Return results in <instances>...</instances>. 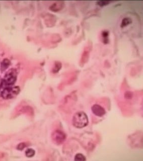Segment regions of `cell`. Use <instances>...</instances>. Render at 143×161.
<instances>
[{"mask_svg": "<svg viewBox=\"0 0 143 161\" xmlns=\"http://www.w3.org/2000/svg\"><path fill=\"white\" fill-rule=\"evenodd\" d=\"M9 65H10L9 60L5 59V60H4L2 63H1V69L3 71H5L9 66Z\"/></svg>", "mask_w": 143, "mask_h": 161, "instance_id": "6", "label": "cell"}, {"mask_svg": "<svg viewBox=\"0 0 143 161\" xmlns=\"http://www.w3.org/2000/svg\"><path fill=\"white\" fill-rule=\"evenodd\" d=\"M111 1H99L96 2L97 5L99 6L100 7H103L104 6L109 4L110 3H111Z\"/></svg>", "mask_w": 143, "mask_h": 161, "instance_id": "8", "label": "cell"}, {"mask_svg": "<svg viewBox=\"0 0 143 161\" xmlns=\"http://www.w3.org/2000/svg\"><path fill=\"white\" fill-rule=\"evenodd\" d=\"M75 161H85L86 158L83 154H78L75 156Z\"/></svg>", "mask_w": 143, "mask_h": 161, "instance_id": "9", "label": "cell"}, {"mask_svg": "<svg viewBox=\"0 0 143 161\" xmlns=\"http://www.w3.org/2000/svg\"><path fill=\"white\" fill-rule=\"evenodd\" d=\"M88 116L84 112H77L74 115L73 125L76 128H83L88 125Z\"/></svg>", "mask_w": 143, "mask_h": 161, "instance_id": "1", "label": "cell"}, {"mask_svg": "<svg viewBox=\"0 0 143 161\" xmlns=\"http://www.w3.org/2000/svg\"><path fill=\"white\" fill-rule=\"evenodd\" d=\"M66 135L64 133L60 130H56L52 135V139L53 142L57 145L62 144L66 140Z\"/></svg>", "mask_w": 143, "mask_h": 161, "instance_id": "4", "label": "cell"}, {"mask_svg": "<svg viewBox=\"0 0 143 161\" xmlns=\"http://www.w3.org/2000/svg\"><path fill=\"white\" fill-rule=\"evenodd\" d=\"M35 151L32 149H28L25 152L26 156L28 158H31L32 157H34L35 154Z\"/></svg>", "mask_w": 143, "mask_h": 161, "instance_id": "7", "label": "cell"}, {"mask_svg": "<svg viewBox=\"0 0 143 161\" xmlns=\"http://www.w3.org/2000/svg\"><path fill=\"white\" fill-rule=\"evenodd\" d=\"M108 32L104 31L102 33V37H103V40H104V43H105V41L108 39Z\"/></svg>", "mask_w": 143, "mask_h": 161, "instance_id": "11", "label": "cell"}, {"mask_svg": "<svg viewBox=\"0 0 143 161\" xmlns=\"http://www.w3.org/2000/svg\"><path fill=\"white\" fill-rule=\"evenodd\" d=\"M25 144H20L19 145H18V149H23L24 148H25Z\"/></svg>", "mask_w": 143, "mask_h": 161, "instance_id": "12", "label": "cell"}, {"mask_svg": "<svg viewBox=\"0 0 143 161\" xmlns=\"http://www.w3.org/2000/svg\"><path fill=\"white\" fill-rule=\"evenodd\" d=\"M20 92L18 87H9L5 88L1 93V96L5 99H9L17 96Z\"/></svg>", "mask_w": 143, "mask_h": 161, "instance_id": "2", "label": "cell"}, {"mask_svg": "<svg viewBox=\"0 0 143 161\" xmlns=\"http://www.w3.org/2000/svg\"><path fill=\"white\" fill-rule=\"evenodd\" d=\"M131 23V20L130 18H124L123 20L122 23V27H123L126 26L127 25H128V24Z\"/></svg>", "mask_w": 143, "mask_h": 161, "instance_id": "10", "label": "cell"}, {"mask_svg": "<svg viewBox=\"0 0 143 161\" xmlns=\"http://www.w3.org/2000/svg\"><path fill=\"white\" fill-rule=\"evenodd\" d=\"M91 110L93 114L98 117H102L106 113L104 108H103L99 105H94L92 107Z\"/></svg>", "mask_w": 143, "mask_h": 161, "instance_id": "5", "label": "cell"}, {"mask_svg": "<svg viewBox=\"0 0 143 161\" xmlns=\"http://www.w3.org/2000/svg\"><path fill=\"white\" fill-rule=\"evenodd\" d=\"M13 70H11L6 75L3 83L5 86H10L13 85L16 80V76Z\"/></svg>", "mask_w": 143, "mask_h": 161, "instance_id": "3", "label": "cell"}]
</instances>
